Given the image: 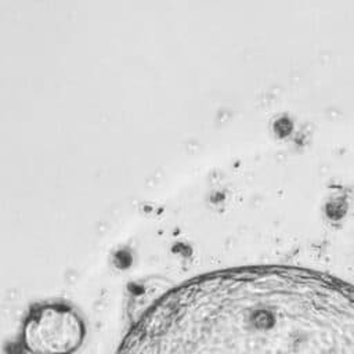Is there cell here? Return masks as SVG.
<instances>
[{
	"instance_id": "cell-2",
	"label": "cell",
	"mask_w": 354,
	"mask_h": 354,
	"mask_svg": "<svg viewBox=\"0 0 354 354\" xmlns=\"http://www.w3.org/2000/svg\"><path fill=\"white\" fill-rule=\"evenodd\" d=\"M84 337L83 318L61 303L32 308L22 325V343L32 354H75Z\"/></svg>"
},
{
	"instance_id": "cell-1",
	"label": "cell",
	"mask_w": 354,
	"mask_h": 354,
	"mask_svg": "<svg viewBox=\"0 0 354 354\" xmlns=\"http://www.w3.org/2000/svg\"><path fill=\"white\" fill-rule=\"evenodd\" d=\"M116 354H354V285L296 266L199 275L156 299Z\"/></svg>"
}]
</instances>
